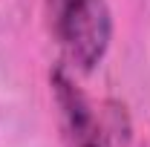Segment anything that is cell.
Here are the masks:
<instances>
[{
    "instance_id": "obj_1",
    "label": "cell",
    "mask_w": 150,
    "mask_h": 147,
    "mask_svg": "<svg viewBox=\"0 0 150 147\" xmlns=\"http://www.w3.org/2000/svg\"><path fill=\"white\" fill-rule=\"evenodd\" d=\"M49 20L67 61L75 69H95L112 40V15L107 0H46Z\"/></svg>"
},
{
    "instance_id": "obj_2",
    "label": "cell",
    "mask_w": 150,
    "mask_h": 147,
    "mask_svg": "<svg viewBox=\"0 0 150 147\" xmlns=\"http://www.w3.org/2000/svg\"><path fill=\"white\" fill-rule=\"evenodd\" d=\"M52 98L58 107L64 147H110L90 98L64 69L52 72Z\"/></svg>"
}]
</instances>
